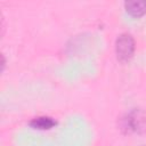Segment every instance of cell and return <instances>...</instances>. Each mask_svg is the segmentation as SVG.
I'll list each match as a JSON object with an SVG mask.
<instances>
[{"instance_id": "cell-1", "label": "cell", "mask_w": 146, "mask_h": 146, "mask_svg": "<svg viewBox=\"0 0 146 146\" xmlns=\"http://www.w3.org/2000/svg\"><path fill=\"white\" fill-rule=\"evenodd\" d=\"M121 129L124 133H140L146 129V114L139 110L133 108L121 119Z\"/></svg>"}, {"instance_id": "cell-2", "label": "cell", "mask_w": 146, "mask_h": 146, "mask_svg": "<svg viewBox=\"0 0 146 146\" xmlns=\"http://www.w3.org/2000/svg\"><path fill=\"white\" fill-rule=\"evenodd\" d=\"M115 56L120 63H128L135 54L136 50V42L131 34L129 33H121L115 40Z\"/></svg>"}, {"instance_id": "cell-4", "label": "cell", "mask_w": 146, "mask_h": 146, "mask_svg": "<svg viewBox=\"0 0 146 146\" xmlns=\"http://www.w3.org/2000/svg\"><path fill=\"white\" fill-rule=\"evenodd\" d=\"M29 124L32 129H35V130H49L54 128L57 124V122L55 119L50 116H38L32 119Z\"/></svg>"}, {"instance_id": "cell-3", "label": "cell", "mask_w": 146, "mask_h": 146, "mask_svg": "<svg viewBox=\"0 0 146 146\" xmlns=\"http://www.w3.org/2000/svg\"><path fill=\"white\" fill-rule=\"evenodd\" d=\"M124 9L128 15L135 18H139L146 14V0L144 1H125Z\"/></svg>"}]
</instances>
